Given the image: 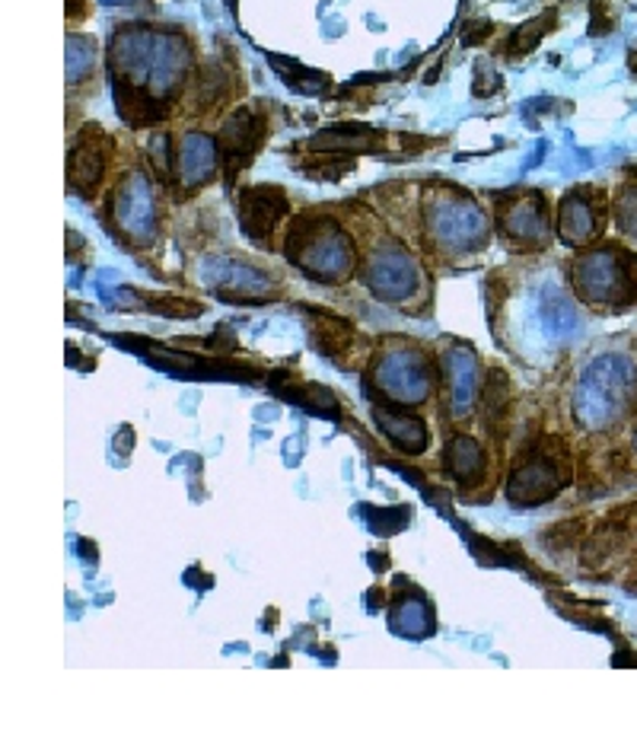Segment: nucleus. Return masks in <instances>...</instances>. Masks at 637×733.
<instances>
[{"instance_id":"nucleus-3","label":"nucleus","mask_w":637,"mask_h":733,"mask_svg":"<svg viewBox=\"0 0 637 733\" xmlns=\"http://www.w3.org/2000/svg\"><path fill=\"white\" fill-rule=\"evenodd\" d=\"M631 68H635V71H637V54H635V58H631Z\"/></svg>"},{"instance_id":"nucleus-2","label":"nucleus","mask_w":637,"mask_h":733,"mask_svg":"<svg viewBox=\"0 0 637 733\" xmlns=\"http://www.w3.org/2000/svg\"><path fill=\"white\" fill-rule=\"evenodd\" d=\"M618 224H621V230H628L631 236H637V189H631L628 195H621V204H618Z\"/></svg>"},{"instance_id":"nucleus-1","label":"nucleus","mask_w":637,"mask_h":733,"mask_svg":"<svg viewBox=\"0 0 637 733\" xmlns=\"http://www.w3.org/2000/svg\"><path fill=\"white\" fill-rule=\"evenodd\" d=\"M637 386L635 367L628 360H603L589 370L581 386V418L589 428H606L621 411H628Z\"/></svg>"}]
</instances>
